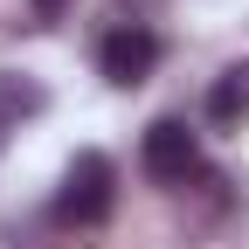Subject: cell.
<instances>
[{"mask_svg":"<svg viewBox=\"0 0 249 249\" xmlns=\"http://www.w3.org/2000/svg\"><path fill=\"white\" fill-rule=\"evenodd\" d=\"M111 208H118V166H111V152L90 145V152L70 160V173H62L49 214H55V229H104Z\"/></svg>","mask_w":249,"mask_h":249,"instance_id":"1","label":"cell"},{"mask_svg":"<svg viewBox=\"0 0 249 249\" xmlns=\"http://www.w3.org/2000/svg\"><path fill=\"white\" fill-rule=\"evenodd\" d=\"M139 166L152 187H166V194H180V187L208 180V160H201V139L187 118H152L145 124V145H139Z\"/></svg>","mask_w":249,"mask_h":249,"instance_id":"2","label":"cell"},{"mask_svg":"<svg viewBox=\"0 0 249 249\" xmlns=\"http://www.w3.org/2000/svg\"><path fill=\"white\" fill-rule=\"evenodd\" d=\"M97 70H104V83H118V90L145 83L152 70H160V35H152L145 21H111L104 42H97Z\"/></svg>","mask_w":249,"mask_h":249,"instance_id":"3","label":"cell"},{"mask_svg":"<svg viewBox=\"0 0 249 249\" xmlns=\"http://www.w3.org/2000/svg\"><path fill=\"white\" fill-rule=\"evenodd\" d=\"M242 118H249V62H229L208 83V124L214 132H242Z\"/></svg>","mask_w":249,"mask_h":249,"instance_id":"4","label":"cell"},{"mask_svg":"<svg viewBox=\"0 0 249 249\" xmlns=\"http://www.w3.org/2000/svg\"><path fill=\"white\" fill-rule=\"evenodd\" d=\"M42 104H49V90L35 83V76H14V70H0V145H7L28 118H42Z\"/></svg>","mask_w":249,"mask_h":249,"instance_id":"5","label":"cell"},{"mask_svg":"<svg viewBox=\"0 0 249 249\" xmlns=\"http://www.w3.org/2000/svg\"><path fill=\"white\" fill-rule=\"evenodd\" d=\"M62 7H70V0H35V28H49V21H62Z\"/></svg>","mask_w":249,"mask_h":249,"instance_id":"6","label":"cell"},{"mask_svg":"<svg viewBox=\"0 0 249 249\" xmlns=\"http://www.w3.org/2000/svg\"><path fill=\"white\" fill-rule=\"evenodd\" d=\"M132 7H152V0H132Z\"/></svg>","mask_w":249,"mask_h":249,"instance_id":"7","label":"cell"}]
</instances>
